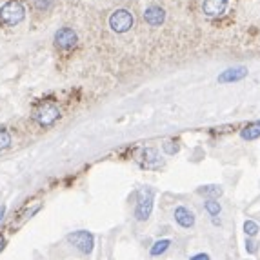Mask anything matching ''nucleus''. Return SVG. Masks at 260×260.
Segmentation results:
<instances>
[{"label": "nucleus", "instance_id": "f257e3e1", "mask_svg": "<svg viewBox=\"0 0 260 260\" xmlns=\"http://www.w3.org/2000/svg\"><path fill=\"white\" fill-rule=\"evenodd\" d=\"M26 18V8L20 0H9L0 8V24L6 27L18 26Z\"/></svg>", "mask_w": 260, "mask_h": 260}, {"label": "nucleus", "instance_id": "f03ea898", "mask_svg": "<svg viewBox=\"0 0 260 260\" xmlns=\"http://www.w3.org/2000/svg\"><path fill=\"white\" fill-rule=\"evenodd\" d=\"M153 204H155V193L149 187H142L139 191V199L135 206V218L139 222H146L153 213Z\"/></svg>", "mask_w": 260, "mask_h": 260}, {"label": "nucleus", "instance_id": "7ed1b4c3", "mask_svg": "<svg viewBox=\"0 0 260 260\" xmlns=\"http://www.w3.org/2000/svg\"><path fill=\"white\" fill-rule=\"evenodd\" d=\"M66 240L73 247H77L80 253H84V255H91L93 249H95V237H93L91 231H86V230L73 231V233H70L66 237Z\"/></svg>", "mask_w": 260, "mask_h": 260}, {"label": "nucleus", "instance_id": "20e7f679", "mask_svg": "<svg viewBox=\"0 0 260 260\" xmlns=\"http://www.w3.org/2000/svg\"><path fill=\"white\" fill-rule=\"evenodd\" d=\"M58 118H60V109L56 108L55 104H51V102L40 104L39 108L33 111V120H35L40 127H51Z\"/></svg>", "mask_w": 260, "mask_h": 260}, {"label": "nucleus", "instance_id": "39448f33", "mask_svg": "<svg viewBox=\"0 0 260 260\" xmlns=\"http://www.w3.org/2000/svg\"><path fill=\"white\" fill-rule=\"evenodd\" d=\"M133 15L127 11V9H117L113 11L111 17H109V27H111L115 33H127V31L133 27Z\"/></svg>", "mask_w": 260, "mask_h": 260}, {"label": "nucleus", "instance_id": "423d86ee", "mask_svg": "<svg viewBox=\"0 0 260 260\" xmlns=\"http://www.w3.org/2000/svg\"><path fill=\"white\" fill-rule=\"evenodd\" d=\"M78 42V37L71 27H60V29L55 33V46L62 51H68V49L75 48Z\"/></svg>", "mask_w": 260, "mask_h": 260}, {"label": "nucleus", "instance_id": "0eeeda50", "mask_svg": "<svg viewBox=\"0 0 260 260\" xmlns=\"http://www.w3.org/2000/svg\"><path fill=\"white\" fill-rule=\"evenodd\" d=\"M175 222H177L180 228H184V230H189V228H193L195 225V213L191 211V209L184 208V206H178V208H175Z\"/></svg>", "mask_w": 260, "mask_h": 260}, {"label": "nucleus", "instance_id": "6e6552de", "mask_svg": "<svg viewBox=\"0 0 260 260\" xmlns=\"http://www.w3.org/2000/svg\"><path fill=\"white\" fill-rule=\"evenodd\" d=\"M247 77V68L244 66H237V68H230V70L222 71L218 75V82L220 84H230V82H239L242 78Z\"/></svg>", "mask_w": 260, "mask_h": 260}, {"label": "nucleus", "instance_id": "1a4fd4ad", "mask_svg": "<svg viewBox=\"0 0 260 260\" xmlns=\"http://www.w3.org/2000/svg\"><path fill=\"white\" fill-rule=\"evenodd\" d=\"M144 20L148 22L149 26H160L162 22L166 20V11L160 6H149L144 11Z\"/></svg>", "mask_w": 260, "mask_h": 260}, {"label": "nucleus", "instance_id": "9d476101", "mask_svg": "<svg viewBox=\"0 0 260 260\" xmlns=\"http://www.w3.org/2000/svg\"><path fill=\"white\" fill-rule=\"evenodd\" d=\"M228 4H230V0H204L202 9L208 17H218L225 11Z\"/></svg>", "mask_w": 260, "mask_h": 260}, {"label": "nucleus", "instance_id": "9b49d317", "mask_svg": "<svg viewBox=\"0 0 260 260\" xmlns=\"http://www.w3.org/2000/svg\"><path fill=\"white\" fill-rule=\"evenodd\" d=\"M142 164L146 168H156V166L160 164V158H158V153L156 149L153 148H148L142 151Z\"/></svg>", "mask_w": 260, "mask_h": 260}, {"label": "nucleus", "instance_id": "f8f14e48", "mask_svg": "<svg viewBox=\"0 0 260 260\" xmlns=\"http://www.w3.org/2000/svg\"><path fill=\"white\" fill-rule=\"evenodd\" d=\"M240 137H242L244 140H255L260 137V120L258 122H253V124H249L247 127H244L242 131H240Z\"/></svg>", "mask_w": 260, "mask_h": 260}, {"label": "nucleus", "instance_id": "ddd939ff", "mask_svg": "<svg viewBox=\"0 0 260 260\" xmlns=\"http://www.w3.org/2000/svg\"><path fill=\"white\" fill-rule=\"evenodd\" d=\"M169 247H171V240H169V239L156 240V242L151 246V249H149V255H151V256H162L166 251H168Z\"/></svg>", "mask_w": 260, "mask_h": 260}, {"label": "nucleus", "instance_id": "4468645a", "mask_svg": "<svg viewBox=\"0 0 260 260\" xmlns=\"http://www.w3.org/2000/svg\"><path fill=\"white\" fill-rule=\"evenodd\" d=\"M224 189L220 186H204L199 189V195H204V197H209L211 200H217L218 197H222Z\"/></svg>", "mask_w": 260, "mask_h": 260}, {"label": "nucleus", "instance_id": "2eb2a0df", "mask_svg": "<svg viewBox=\"0 0 260 260\" xmlns=\"http://www.w3.org/2000/svg\"><path fill=\"white\" fill-rule=\"evenodd\" d=\"M204 209L206 211L209 213V217H218V215H220V211H222V206L218 204L217 200H211V199H208L204 202Z\"/></svg>", "mask_w": 260, "mask_h": 260}, {"label": "nucleus", "instance_id": "dca6fc26", "mask_svg": "<svg viewBox=\"0 0 260 260\" xmlns=\"http://www.w3.org/2000/svg\"><path fill=\"white\" fill-rule=\"evenodd\" d=\"M260 231L258 224H256L255 220H246L244 222V233H246L247 239H253V237H256Z\"/></svg>", "mask_w": 260, "mask_h": 260}, {"label": "nucleus", "instance_id": "f3484780", "mask_svg": "<svg viewBox=\"0 0 260 260\" xmlns=\"http://www.w3.org/2000/svg\"><path fill=\"white\" fill-rule=\"evenodd\" d=\"M11 146V135L6 127H0V151H4Z\"/></svg>", "mask_w": 260, "mask_h": 260}, {"label": "nucleus", "instance_id": "a211bd4d", "mask_svg": "<svg viewBox=\"0 0 260 260\" xmlns=\"http://www.w3.org/2000/svg\"><path fill=\"white\" fill-rule=\"evenodd\" d=\"M53 6H55V0H35V8L40 13H48Z\"/></svg>", "mask_w": 260, "mask_h": 260}, {"label": "nucleus", "instance_id": "6ab92c4d", "mask_svg": "<svg viewBox=\"0 0 260 260\" xmlns=\"http://www.w3.org/2000/svg\"><path fill=\"white\" fill-rule=\"evenodd\" d=\"M164 151L168 153V155H175V153L178 151V146H173V142H166L164 144Z\"/></svg>", "mask_w": 260, "mask_h": 260}, {"label": "nucleus", "instance_id": "aec40b11", "mask_svg": "<svg viewBox=\"0 0 260 260\" xmlns=\"http://www.w3.org/2000/svg\"><path fill=\"white\" fill-rule=\"evenodd\" d=\"M189 260H211V258H209L208 253H197V255H193Z\"/></svg>", "mask_w": 260, "mask_h": 260}, {"label": "nucleus", "instance_id": "412c9836", "mask_svg": "<svg viewBox=\"0 0 260 260\" xmlns=\"http://www.w3.org/2000/svg\"><path fill=\"white\" fill-rule=\"evenodd\" d=\"M246 249H247L249 253H255V246H253V242H251L249 239L246 240Z\"/></svg>", "mask_w": 260, "mask_h": 260}, {"label": "nucleus", "instance_id": "4be33fe9", "mask_svg": "<svg viewBox=\"0 0 260 260\" xmlns=\"http://www.w3.org/2000/svg\"><path fill=\"white\" fill-rule=\"evenodd\" d=\"M4 247H6V239L2 237V235H0V251H2Z\"/></svg>", "mask_w": 260, "mask_h": 260}, {"label": "nucleus", "instance_id": "5701e85b", "mask_svg": "<svg viewBox=\"0 0 260 260\" xmlns=\"http://www.w3.org/2000/svg\"><path fill=\"white\" fill-rule=\"evenodd\" d=\"M4 215H6V206H0V220L4 218Z\"/></svg>", "mask_w": 260, "mask_h": 260}]
</instances>
